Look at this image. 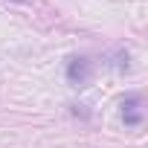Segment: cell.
I'll return each mask as SVG.
<instances>
[{"label":"cell","mask_w":148,"mask_h":148,"mask_svg":"<svg viewBox=\"0 0 148 148\" xmlns=\"http://www.w3.org/2000/svg\"><path fill=\"white\" fill-rule=\"evenodd\" d=\"M90 73H93V64L87 58H70L67 61V82L76 84V87H84L90 82Z\"/></svg>","instance_id":"obj_1"},{"label":"cell","mask_w":148,"mask_h":148,"mask_svg":"<svg viewBox=\"0 0 148 148\" xmlns=\"http://www.w3.org/2000/svg\"><path fill=\"white\" fill-rule=\"evenodd\" d=\"M122 116L128 125H139L142 122V110H139V96H131L122 102Z\"/></svg>","instance_id":"obj_2"},{"label":"cell","mask_w":148,"mask_h":148,"mask_svg":"<svg viewBox=\"0 0 148 148\" xmlns=\"http://www.w3.org/2000/svg\"><path fill=\"white\" fill-rule=\"evenodd\" d=\"M18 3H23V0H18Z\"/></svg>","instance_id":"obj_3"}]
</instances>
